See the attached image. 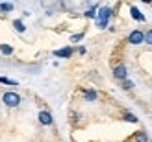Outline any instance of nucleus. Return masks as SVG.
Wrapping results in <instances>:
<instances>
[{
  "label": "nucleus",
  "mask_w": 152,
  "mask_h": 142,
  "mask_svg": "<svg viewBox=\"0 0 152 142\" xmlns=\"http://www.w3.org/2000/svg\"><path fill=\"white\" fill-rule=\"evenodd\" d=\"M82 39H83V33H74V35H71V43H78Z\"/></svg>",
  "instance_id": "15"
},
{
  "label": "nucleus",
  "mask_w": 152,
  "mask_h": 142,
  "mask_svg": "<svg viewBox=\"0 0 152 142\" xmlns=\"http://www.w3.org/2000/svg\"><path fill=\"white\" fill-rule=\"evenodd\" d=\"M113 78L115 79H121V81H124L128 78V68L124 65H117L115 68H113Z\"/></svg>",
  "instance_id": "4"
},
{
  "label": "nucleus",
  "mask_w": 152,
  "mask_h": 142,
  "mask_svg": "<svg viewBox=\"0 0 152 142\" xmlns=\"http://www.w3.org/2000/svg\"><path fill=\"white\" fill-rule=\"evenodd\" d=\"M124 120H126V122H132V124H135V122H137V116H135V115H132V113H126V115H124Z\"/></svg>",
  "instance_id": "14"
},
{
  "label": "nucleus",
  "mask_w": 152,
  "mask_h": 142,
  "mask_svg": "<svg viewBox=\"0 0 152 142\" xmlns=\"http://www.w3.org/2000/svg\"><path fill=\"white\" fill-rule=\"evenodd\" d=\"M145 43L147 44H152V30H148V32L145 33Z\"/></svg>",
  "instance_id": "18"
},
{
  "label": "nucleus",
  "mask_w": 152,
  "mask_h": 142,
  "mask_svg": "<svg viewBox=\"0 0 152 142\" xmlns=\"http://www.w3.org/2000/svg\"><path fill=\"white\" fill-rule=\"evenodd\" d=\"M0 83H2V85H13V87L19 85L15 79H10V78H0Z\"/></svg>",
  "instance_id": "13"
},
{
  "label": "nucleus",
  "mask_w": 152,
  "mask_h": 142,
  "mask_svg": "<svg viewBox=\"0 0 152 142\" xmlns=\"http://www.w3.org/2000/svg\"><path fill=\"white\" fill-rule=\"evenodd\" d=\"M0 52H2L4 56H11L13 54V48L10 46V44H0Z\"/></svg>",
  "instance_id": "11"
},
{
  "label": "nucleus",
  "mask_w": 152,
  "mask_h": 142,
  "mask_svg": "<svg viewBox=\"0 0 152 142\" xmlns=\"http://www.w3.org/2000/svg\"><path fill=\"white\" fill-rule=\"evenodd\" d=\"M37 118H39V122L43 125H52V115L48 113V111H41V113L37 115Z\"/></svg>",
  "instance_id": "5"
},
{
  "label": "nucleus",
  "mask_w": 152,
  "mask_h": 142,
  "mask_svg": "<svg viewBox=\"0 0 152 142\" xmlns=\"http://www.w3.org/2000/svg\"><path fill=\"white\" fill-rule=\"evenodd\" d=\"M2 102H4V105H7V107H17L19 103H20V96L17 94V92H4L2 94Z\"/></svg>",
  "instance_id": "2"
},
{
  "label": "nucleus",
  "mask_w": 152,
  "mask_h": 142,
  "mask_svg": "<svg viewBox=\"0 0 152 142\" xmlns=\"http://www.w3.org/2000/svg\"><path fill=\"white\" fill-rule=\"evenodd\" d=\"M54 56H56V57H71V56H72V48L67 46V48H61V50H56Z\"/></svg>",
  "instance_id": "7"
},
{
  "label": "nucleus",
  "mask_w": 152,
  "mask_h": 142,
  "mask_svg": "<svg viewBox=\"0 0 152 142\" xmlns=\"http://www.w3.org/2000/svg\"><path fill=\"white\" fill-rule=\"evenodd\" d=\"M96 17H98V19H96V26L100 28V30H104L106 26H108V20H110V17H111V7H108V6L100 7Z\"/></svg>",
  "instance_id": "1"
},
{
  "label": "nucleus",
  "mask_w": 152,
  "mask_h": 142,
  "mask_svg": "<svg viewBox=\"0 0 152 142\" xmlns=\"http://www.w3.org/2000/svg\"><path fill=\"white\" fill-rule=\"evenodd\" d=\"M13 4L11 2H2L0 4V11H4V13H10V11H13Z\"/></svg>",
  "instance_id": "10"
},
{
  "label": "nucleus",
  "mask_w": 152,
  "mask_h": 142,
  "mask_svg": "<svg viewBox=\"0 0 152 142\" xmlns=\"http://www.w3.org/2000/svg\"><path fill=\"white\" fill-rule=\"evenodd\" d=\"M123 89H126V91H130V89H134V83L130 79H124L123 81Z\"/></svg>",
  "instance_id": "17"
},
{
  "label": "nucleus",
  "mask_w": 152,
  "mask_h": 142,
  "mask_svg": "<svg viewBox=\"0 0 152 142\" xmlns=\"http://www.w3.org/2000/svg\"><path fill=\"white\" fill-rule=\"evenodd\" d=\"M72 120L78 122V120H80V115H78V113H72Z\"/></svg>",
  "instance_id": "19"
},
{
  "label": "nucleus",
  "mask_w": 152,
  "mask_h": 142,
  "mask_svg": "<svg viewBox=\"0 0 152 142\" xmlns=\"http://www.w3.org/2000/svg\"><path fill=\"white\" fill-rule=\"evenodd\" d=\"M130 15H132V19H134V20H137V22H143V20H145V15H143L135 6L130 7Z\"/></svg>",
  "instance_id": "6"
},
{
  "label": "nucleus",
  "mask_w": 152,
  "mask_h": 142,
  "mask_svg": "<svg viewBox=\"0 0 152 142\" xmlns=\"http://www.w3.org/2000/svg\"><path fill=\"white\" fill-rule=\"evenodd\" d=\"M128 43L134 44V46H137V44L145 43V33H143L141 30H134V32L128 35Z\"/></svg>",
  "instance_id": "3"
},
{
  "label": "nucleus",
  "mask_w": 152,
  "mask_h": 142,
  "mask_svg": "<svg viewBox=\"0 0 152 142\" xmlns=\"http://www.w3.org/2000/svg\"><path fill=\"white\" fill-rule=\"evenodd\" d=\"M13 28L17 30L19 33H24V32H26V26L22 24V20H20V19H15V20H13Z\"/></svg>",
  "instance_id": "8"
},
{
  "label": "nucleus",
  "mask_w": 152,
  "mask_h": 142,
  "mask_svg": "<svg viewBox=\"0 0 152 142\" xmlns=\"http://www.w3.org/2000/svg\"><path fill=\"white\" fill-rule=\"evenodd\" d=\"M134 140H135V142H148V137H147L145 131H137V133L134 135Z\"/></svg>",
  "instance_id": "9"
},
{
  "label": "nucleus",
  "mask_w": 152,
  "mask_h": 142,
  "mask_svg": "<svg viewBox=\"0 0 152 142\" xmlns=\"http://www.w3.org/2000/svg\"><path fill=\"white\" fill-rule=\"evenodd\" d=\"M83 96H86V100H87V102L96 100V92H95V91H86V92H83Z\"/></svg>",
  "instance_id": "12"
},
{
  "label": "nucleus",
  "mask_w": 152,
  "mask_h": 142,
  "mask_svg": "<svg viewBox=\"0 0 152 142\" xmlns=\"http://www.w3.org/2000/svg\"><path fill=\"white\" fill-rule=\"evenodd\" d=\"M95 9H96V6H91V9H89V11H86V17L95 19V17H96V15H95Z\"/></svg>",
  "instance_id": "16"
}]
</instances>
